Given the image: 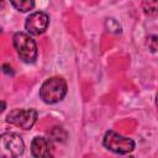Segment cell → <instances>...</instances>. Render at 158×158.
<instances>
[{"mask_svg":"<svg viewBox=\"0 0 158 158\" xmlns=\"http://www.w3.org/2000/svg\"><path fill=\"white\" fill-rule=\"evenodd\" d=\"M68 91L67 81L60 77L48 78L40 88V98L46 104H57L64 99Z\"/></svg>","mask_w":158,"mask_h":158,"instance_id":"6da1fadb","label":"cell"},{"mask_svg":"<svg viewBox=\"0 0 158 158\" xmlns=\"http://www.w3.org/2000/svg\"><path fill=\"white\" fill-rule=\"evenodd\" d=\"M12 44L20 59L25 63H33L37 59V44L30 33L16 32L12 37Z\"/></svg>","mask_w":158,"mask_h":158,"instance_id":"7a4b0ae2","label":"cell"},{"mask_svg":"<svg viewBox=\"0 0 158 158\" xmlns=\"http://www.w3.org/2000/svg\"><path fill=\"white\" fill-rule=\"evenodd\" d=\"M102 144L106 149L116 153V154H127L131 153L135 147L136 143L132 138L125 137L115 131H107L104 136L102 139Z\"/></svg>","mask_w":158,"mask_h":158,"instance_id":"3957f363","label":"cell"},{"mask_svg":"<svg viewBox=\"0 0 158 158\" xmlns=\"http://www.w3.org/2000/svg\"><path fill=\"white\" fill-rule=\"evenodd\" d=\"M37 111L33 109H15L10 111L6 121L22 130H30L37 121Z\"/></svg>","mask_w":158,"mask_h":158,"instance_id":"277c9868","label":"cell"},{"mask_svg":"<svg viewBox=\"0 0 158 158\" xmlns=\"http://www.w3.org/2000/svg\"><path fill=\"white\" fill-rule=\"evenodd\" d=\"M49 23V17L46 12L43 11H36L32 12L25 22V28L26 31L32 35V36H38L41 33H43Z\"/></svg>","mask_w":158,"mask_h":158,"instance_id":"5b68a950","label":"cell"},{"mask_svg":"<svg viewBox=\"0 0 158 158\" xmlns=\"http://www.w3.org/2000/svg\"><path fill=\"white\" fill-rule=\"evenodd\" d=\"M1 147L11 157H19L23 153L25 143L15 132H5L1 135Z\"/></svg>","mask_w":158,"mask_h":158,"instance_id":"8992f818","label":"cell"},{"mask_svg":"<svg viewBox=\"0 0 158 158\" xmlns=\"http://www.w3.org/2000/svg\"><path fill=\"white\" fill-rule=\"evenodd\" d=\"M31 154L36 158H44L52 156V141L49 138L37 136L31 142Z\"/></svg>","mask_w":158,"mask_h":158,"instance_id":"52a82bcc","label":"cell"},{"mask_svg":"<svg viewBox=\"0 0 158 158\" xmlns=\"http://www.w3.org/2000/svg\"><path fill=\"white\" fill-rule=\"evenodd\" d=\"M67 131L63 128V127H53L49 132H48V138L52 141V142H56V143H63L67 141Z\"/></svg>","mask_w":158,"mask_h":158,"instance_id":"ba28073f","label":"cell"},{"mask_svg":"<svg viewBox=\"0 0 158 158\" xmlns=\"http://www.w3.org/2000/svg\"><path fill=\"white\" fill-rule=\"evenodd\" d=\"M142 10L147 16H157L158 15V0H142Z\"/></svg>","mask_w":158,"mask_h":158,"instance_id":"9c48e42d","label":"cell"},{"mask_svg":"<svg viewBox=\"0 0 158 158\" xmlns=\"http://www.w3.org/2000/svg\"><path fill=\"white\" fill-rule=\"evenodd\" d=\"M11 5L21 11V12H27L35 7V0H10Z\"/></svg>","mask_w":158,"mask_h":158,"instance_id":"30bf717a","label":"cell"},{"mask_svg":"<svg viewBox=\"0 0 158 158\" xmlns=\"http://www.w3.org/2000/svg\"><path fill=\"white\" fill-rule=\"evenodd\" d=\"M156 104H157V107H158V94H157V98H156Z\"/></svg>","mask_w":158,"mask_h":158,"instance_id":"8fae6325","label":"cell"}]
</instances>
